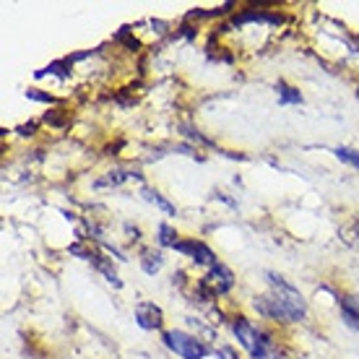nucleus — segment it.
<instances>
[{
  "label": "nucleus",
  "mask_w": 359,
  "mask_h": 359,
  "mask_svg": "<svg viewBox=\"0 0 359 359\" xmlns=\"http://www.w3.org/2000/svg\"><path fill=\"white\" fill-rule=\"evenodd\" d=\"M162 341L167 349L175 351L182 359H206L211 354V349H208L206 344L185 331H167L162 336Z\"/></svg>",
  "instance_id": "1"
},
{
  "label": "nucleus",
  "mask_w": 359,
  "mask_h": 359,
  "mask_svg": "<svg viewBox=\"0 0 359 359\" xmlns=\"http://www.w3.org/2000/svg\"><path fill=\"white\" fill-rule=\"evenodd\" d=\"M232 331H234V336H237V341L243 344L252 359H266V354H269V336L261 331H255L248 318H234Z\"/></svg>",
  "instance_id": "2"
},
{
  "label": "nucleus",
  "mask_w": 359,
  "mask_h": 359,
  "mask_svg": "<svg viewBox=\"0 0 359 359\" xmlns=\"http://www.w3.org/2000/svg\"><path fill=\"white\" fill-rule=\"evenodd\" d=\"M269 281H271V287H273V297L287 307L289 315L294 318V323L297 320H302L307 313V305H305V299H302V294L289 284L287 278L276 276V273H269Z\"/></svg>",
  "instance_id": "3"
},
{
  "label": "nucleus",
  "mask_w": 359,
  "mask_h": 359,
  "mask_svg": "<svg viewBox=\"0 0 359 359\" xmlns=\"http://www.w3.org/2000/svg\"><path fill=\"white\" fill-rule=\"evenodd\" d=\"M175 250L182 252V255H188V258H193L198 266H211V269H214V266H219L214 250H211L208 245L201 243V240H177Z\"/></svg>",
  "instance_id": "4"
},
{
  "label": "nucleus",
  "mask_w": 359,
  "mask_h": 359,
  "mask_svg": "<svg viewBox=\"0 0 359 359\" xmlns=\"http://www.w3.org/2000/svg\"><path fill=\"white\" fill-rule=\"evenodd\" d=\"M135 320H138V325H141L144 331H159L164 323L162 307L154 305V302H138V305H135Z\"/></svg>",
  "instance_id": "5"
},
{
  "label": "nucleus",
  "mask_w": 359,
  "mask_h": 359,
  "mask_svg": "<svg viewBox=\"0 0 359 359\" xmlns=\"http://www.w3.org/2000/svg\"><path fill=\"white\" fill-rule=\"evenodd\" d=\"M214 294H224V292H229V289L234 287V276H232V271L226 269V266H214V269L208 271V276L206 281H203Z\"/></svg>",
  "instance_id": "6"
},
{
  "label": "nucleus",
  "mask_w": 359,
  "mask_h": 359,
  "mask_svg": "<svg viewBox=\"0 0 359 359\" xmlns=\"http://www.w3.org/2000/svg\"><path fill=\"white\" fill-rule=\"evenodd\" d=\"M141 196H144V201H149V203H156V206L162 208L167 216H177V208L172 206L170 201H167L162 193H156L154 188H146V185H144V188H141Z\"/></svg>",
  "instance_id": "7"
},
{
  "label": "nucleus",
  "mask_w": 359,
  "mask_h": 359,
  "mask_svg": "<svg viewBox=\"0 0 359 359\" xmlns=\"http://www.w3.org/2000/svg\"><path fill=\"white\" fill-rule=\"evenodd\" d=\"M278 99L284 102V104H302V94L294 89V86H289V83L278 81Z\"/></svg>",
  "instance_id": "8"
},
{
  "label": "nucleus",
  "mask_w": 359,
  "mask_h": 359,
  "mask_svg": "<svg viewBox=\"0 0 359 359\" xmlns=\"http://www.w3.org/2000/svg\"><path fill=\"white\" fill-rule=\"evenodd\" d=\"M162 252H146L144 258H141V269L149 273V276H154L156 271L162 269Z\"/></svg>",
  "instance_id": "9"
},
{
  "label": "nucleus",
  "mask_w": 359,
  "mask_h": 359,
  "mask_svg": "<svg viewBox=\"0 0 359 359\" xmlns=\"http://www.w3.org/2000/svg\"><path fill=\"white\" fill-rule=\"evenodd\" d=\"M91 263H94V266H97V269L102 271V273H104V276H107V281H109V284H115V287H123V281H120V278H117L115 269H112V266H109L107 261H102V258H99V255H94V258H91Z\"/></svg>",
  "instance_id": "10"
},
{
  "label": "nucleus",
  "mask_w": 359,
  "mask_h": 359,
  "mask_svg": "<svg viewBox=\"0 0 359 359\" xmlns=\"http://www.w3.org/2000/svg\"><path fill=\"white\" fill-rule=\"evenodd\" d=\"M333 154H336V159H341L344 164H349V167L359 170V151H354V149H346V146H339Z\"/></svg>",
  "instance_id": "11"
},
{
  "label": "nucleus",
  "mask_w": 359,
  "mask_h": 359,
  "mask_svg": "<svg viewBox=\"0 0 359 359\" xmlns=\"http://www.w3.org/2000/svg\"><path fill=\"white\" fill-rule=\"evenodd\" d=\"M159 245H164V248H175L177 245V232L170 224H159Z\"/></svg>",
  "instance_id": "12"
},
{
  "label": "nucleus",
  "mask_w": 359,
  "mask_h": 359,
  "mask_svg": "<svg viewBox=\"0 0 359 359\" xmlns=\"http://www.w3.org/2000/svg\"><path fill=\"white\" fill-rule=\"evenodd\" d=\"M130 175L128 172H109V177H102V180H97V188H104V185H120L123 180H128Z\"/></svg>",
  "instance_id": "13"
},
{
  "label": "nucleus",
  "mask_w": 359,
  "mask_h": 359,
  "mask_svg": "<svg viewBox=\"0 0 359 359\" xmlns=\"http://www.w3.org/2000/svg\"><path fill=\"white\" fill-rule=\"evenodd\" d=\"M341 313H351V315H359V297L357 294H349L341 299Z\"/></svg>",
  "instance_id": "14"
},
{
  "label": "nucleus",
  "mask_w": 359,
  "mask_h": 359,
  "mask_svg": "<svg viewBox=\"0 0 359 359\" xmlns=\"http://www.w3.org/2000/svg\"><path fill=\"white\" fill-rule=\"evenodd\" d=\"M27 97L29 99H36V102H55V99L50 97V94H39V89H29Z\"/></svg>",
  "instance_id": "15"
},
{
  "label": "nucleus",
  "mask_w": 359,
  "mask_h": 359,
  "mask_svg": "<svg viewBox=\"0 0 359 359\" xmlns=\"http://www.w3.org/2000/svg\"><path fill=\"white\" fill-rule=\"evenodd\" d=\"M216 357L219 359H240L232 349H229V346H219V349H216Z\"/></svg>",
  "instance_id": "16"
}]
</instances>
